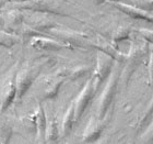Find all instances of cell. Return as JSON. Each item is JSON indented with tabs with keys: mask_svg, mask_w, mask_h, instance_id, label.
Wrapping results in <instances>:
<instances>
[{
	"mask_svg": "<svg viewBox=\"0 0 153 144\" xmlns=\"http://www.w3.org/2000/svg\"><path fill=\"white\" fill-rule=\"evenodd\" d=\"M76 119V112H74V107H70L68 109L67 113L65 115V119L62 121V127H61V132L62 134H68L70 132L72 124H74Z\"/></svg>",
	"mask_w": 153,
	"mask_h": 144,
	"instance_id": "5b68a950",
	"label": "cell"
},
{
	"mask_svg": "<svg viewBox=\"0 0 153 144\" xmlns=\"http://www.w3.org/2000/svg\"><path fill=\"white\" fill-rule=\"evenodd\" d=\"M103 131V125L97 120H91L88 127L84 130L83 139L85 142H93L96 139L100 138V135Z\"/></svg>",
	"mask_w": 153,
	"mask_h": 144,
	"instance_id": "277c9868",
	"label": "cell"
},
{
	"mask_svg": "<svg viewBox=\"0 0 153 144\" xmlns=\"http://www.w3.org/2000/svg\"><path fill=\"white\" fill-rule=\"evenodd\" d=\"M33 77L34 75H33L31 68H23L19 73V76L16 81V93H19V96H22L23 93L29 89V87L31 86L33 81Z\"/></svg>",
	"mask_w": 153,
	"mask_h": 144,
	"instance_id": "3957f363",
	"label": "cell"
},
{
	"mask_svg": "<svg viewBox=\"0 0 153 144\" xmlns=\"http://www.w3.org/2000/svg\"><path fill=\"white\" fill-rule=\"evenodd\" d=\"M16 93V85L13 80H10L2 87L0 93V109L3 111L4 109L9 107V105L12 103L13 98Z\"/></svg>",
	"mask_w": 153,
	"mask_h": 144,
	"instance_id": "7a4b0ae2",
	"label": "cell"
},
{
	"mask_svg": "<svg viewBox=\"0 0 153 144\" xmlns=\"http://www.w3.org/2000/svg\"><path fill=\"white\" fill-rule=\"evenodd\" d=\"M111 144H113V143H111ZM116 144H117V143H116Z\"/></svg>",
	"mask_w": 153,
	"mask_h": 144,
	"instance_id": "30bf717a",
	"label": "cell"
},
{
	"mask_svg": "<svg viewBox=\"0 0 153 144\" xmlns=\"http://www.w3.org/2000/svg\"><path fill=\"white\" fill-rule=\"evenodd\" d=\"M58 131L57 127L54 122L49 124L47 129V144H57L58 141Z\"/></svg>",
	"mask_w": 153,
	"mask_h": 144,
	"instance_id": "8992f818",
	"label": "cell"
},
{
	"mask_svg": "<svg viewBox=\"0 0 153 144\" xmlns=\"http://www.w3.org/2000/svg\"><path fill=\"white\" fill-rule=\"evenodd\" d=\"M142 141L144 144H152L153 143V123L148 128L146 133L142 136Z\"/></svg>",
	"mask_w": 153,
	"mask_h": 144,
	"instance_id": "9c48e42d",
	"label": "cell"
},
{
	"mask_svg": "<svg viewBox=\"0 0 153 144\" xmlns=\"http://www.w3.org/2000/svg\"><path fill=\"white\" fill-rule=\"evenodd\" d=\"M14 43L13 38L9 34L4 32H0V45H4V46H10Z\"/></svg>",
	"mask_w": 153,
	"mask_h": 144,
	"instance_id": "ba28073f",
	"label": "cell"
},
{
	"mask_svg": "<svg viewBox=\"0 0 153 144\" xmlns=\"http://www.w3.org/2000/svg\"><path fill=\"white\" fill-rule=\"evenodd\" d=\"M93 93H94V88L93 85L91 83H89L85 86V88L83 89V91L81 93V95L79 96L78 100L74 106V112H76V119H79L81 117V115L83 113L84 109L86 108L88 103H89L90 99L92 98Z\"/></svg>",
	"mask_w": 153,
	"mask_h": 144,
	"instance_id": "6da1fadb",
	"label": "cell"
},
{
	"mask_svg": "<svg viewBox=\"0 0 153 144\" xmlns=\"http://www.w3.org/2000/svg\"><path fill=\"white\" fill-rule=\"evenodd\" d=\"M60 80H57V79H54L51 80V83L48 84L47 88L45 89V93H46V97L48 98H51V97H54L58 91V88L60 86Z\"/></svg>",
	"mask_w": 153,
	"mask_h": 144,
	"instance_id": "52a82bcc",
	"label": "cell"
}]
</instances>
